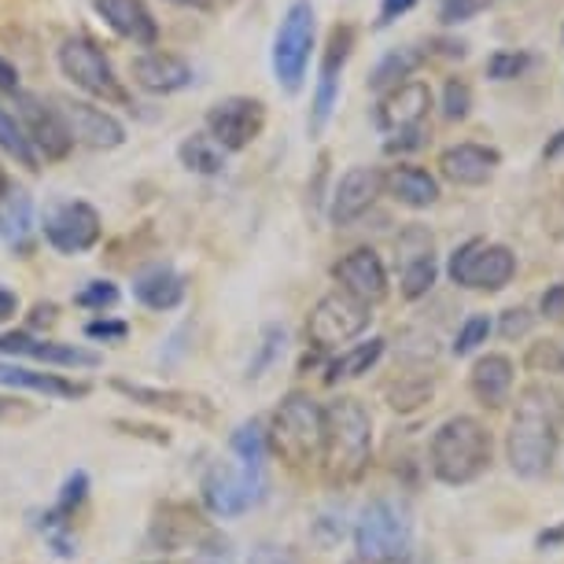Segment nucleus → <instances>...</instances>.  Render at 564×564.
Wrapping results in <instances>:
<instances>
[{
  "instance_id": "nucleus-1",
  "label": "nucleus",
  "mask_w": 564,
  "mask_h": 564,
  "mask_svg": "<svg viewBox=\"0 0 564 564\" xmlns=\"http://www.w3.org/2000/svg\"><path fill=\"white\" fill-rule=\"evenodd\" d=\"M561 446V421H557V399L550 388L528 384L520 391L513 421L506 432V462L520 480H542L557 462Z\"/></svg>"
},
{
  "instance_id": "nucleus-2",
  "label": "nucleus",
  "mask_w": 564,
  "mask_h": 564,
  "mask_svg": "<svg viewBox=\"0 0 564 564\" xmlns=\"http://www.w3.org/2000/svg\"><path fill=\"white\" fill-rule=\"evenodd\" d=\"M372 462V417L355 395H339L325 406V451L322 473L333 487H350L369 473Z\"/></svg>"
},
{
  "instance_id": "nucleus-3",
  "label": "nucleus",
  "mask_w": 564,
  "mask_h": 564,
  "mask_svg": "<svg viewBox=\"0 0 564 564\" xmlns=\"http://www.w3.org/2000/svg\"><path fill=\"white\" fill-rule=\"evenodd\" d=\"M491 432L473 413H454L432 432L429 443V468L446 487H468L491 468Z\"/></svg>"
},
{
  "instance_id": "nucleus-4",
  "label": "nucleus",
  "mask_w": 564,
  "mask_h": 564,
  "mask_svg": "<svg viewBox=\"0 0 564 564\" xmlns=\"http://www.w3.org/2000/svg\"><path fill=\"white\" fill-rule=\"evenodd\" d=\"M265 446L289 468L322 465L325 451V406L306 391H289L265 424Z\"/></svg>"
},
{
  "instance_id": "nucleus-5",
  "label": "nucleus",
  "mask_w": 564,
  "mask_h": 564,
  "mask_svg": "<svg viewBox=\"0 0 564 564\" xmlns=\"http://www.w3.org/2000/svg\"><path fill=\"white\" fill-rule=\"evenodd\" d=\"M413 517L395 498H372L355 520V564H410Z\"/></svg>"
},
{
  "instance_id": "nucleus-6",
  "label": "nucleus",
  "mask_w": 564,
  "mask_h": 564,
  "mask_svg": "<svg viewBox=\"0 0 564 564\" xmlns=\"http://www.w3.org/2000/svg\"><path fill=\"white\" fill-rule=\"evenodd\" d=\"M314 41H317V12L311 0H292L284 8L281 23H276L270 63H273V78L284 93H300L311 70L314 56Z\"/></svg>"
},
{
  "instance_id": "nucleus-7",
  "label": "nucleus",
  "mask_w": 564,
  "mask_h": 564,
  "mask_svg": "<svg viewBox=\"0 0 564 564\" xmlns=\"http://www.w3.org/2000/svg\"><path fill=\"white\" fill-rule=\"evenodd\" d=\"M56 63L74 89L89 93L104 104H130V93L122 89V78L115 74L108 52L93 37H67L56 52Z\"/></svg>"
},
{
  "instance_id": "nucleus-8",
  "label": "nucleus",
  "mask_w": 564,
  "mask_h": 564,
  "mask_svg": "<svg viewBox=\"0 0 564 564\" xmlns=\"http://www.w3.org/2000/svg\"><path fill=\"white\" fill-rule=\"evenodd\" d=\"M446 276L457 289L473 292H502L517 276V254L506 243H487L484 237L465 240L462 248L451 251L446 259Z\"/></svg>"
},
{
  "instance_id": "nucleus-9",
  "label": "nucleus",
  "mask_w": 564,
  "mask_h": 564,
  "mask_svg": "<svg viewBox=\"0 0 564 564\" xmlns=\"http://www.w3.org/2000/svg\"><path fill=\"white\" fill-rule=\"evenodd\" d=\"M270 491V480H265V468H243V465H221L215 462L204 473V484H199V495H204L207 513H215L221 520L229 517H243L248 509H254Z\"/></svg>"
},
{
  "instance_id": "nucleus-10",
  "label": "nucleus",
  "mask_w": 564,
  "mask_h": 564,
  "mask_svg": "<svg viewBox=\"0 0 564 564\" xmlns=\"http://www.w3.org/2000/svg\"><path fill=\"white\" fill-rule=\"evenodd\" d=\"M350 52H355V26L336 23L333 30H328V41L322 48V63H317L311 119H306V130H311V137H317L328 122H333L336 104H339V85H344V70H347Z\"/></svg>"
},
{
  "instance_id": "nucleus-11",
  "label": "nucleus",
  "mask_w": 564,
  "mask_h": 564,
  "mask_svg": "<svg viewBox=\"0 0 564 564\" xmlns=\"http://www.w3.org/2000/svg\"><path fill=\"white\" fill-rule=\"evenodd\" d=\"M372 306L350 300L347 292H328L314 303L311 317H306V344L314 350H333L339 344H350L369 328Z\"/></svg>"
},
{
  "instance_id": "nucleus-12",
  "label": "nucleus",
  "mask_w": 564,
  "mask_h": 564,
  "mask_svg": "<svg viewBox=\"0 0 564 564\" xmlns=\"http://www.w3.org/2000/svg\"><path fill=\"white\" fill-rule=\"evenodd\" d=\"M41 232H45L48 248L59 254H85L93 251L104 237L100 210L85 199H56L41 215Z\"/></svg>"
},
{
  "instance_id": "nucleus-13",
  "label": "nucleus",
  "mask_w": 564,
  "mask_h": 564,
  "mask_svg": "<svg viewBox=\"0 0 564 564\" xmlns=\"http://www.w3.org/2000/svg\"><path fill=\"white\" fill-rule=\"evenodd\" d=\"M265 130V104L259 97H221L204 115V133L221 152H248Z\"/></svg>"
},
{
  "instance_id": "nucleus-14",
  "label": "nucleus",
  "mask_w": 564,
  "mask_h": 564,
  "mask_svg": "<svg viewBox=\"0 0 564 564\" xmlns=\"http://www.w3.org/2000/svg\"><path fill=\"white\" fill-rule=\"evenodd\" d=\"M210 520L204 509L193 502H159L152 520H148V546L159 557H174V553L196 550L210 535Z\"/></svg>"
},
{
  "instance_id": "nucleus-15",
  "label": "nucleus",
  "mask_w": 564,
  "mask_h": 564,
  "mask_svg": "<svg viewBox=\"0 0 564 564\" xmlns=\"http://www.w3.org/2000/svg\"><path fill=\"white\" fill-rule=\"evenodd\" d=\"M399 251V292L402 300L417 303L435 289L440 259H435V240L424 226H406L395 240Z\"/></svg>"
},
{
  "instance_id": "nucleus-16",
  "label": "nucleus",
  "mask_w": 564,
  "mask_h": 564,
  "mask_svg": "<svg viewBox=\"0 0 564 564\" xmlns=\"http://www.w3.org/2000/svg\"><path fill=\"white\" fill-rule=\"evenodd\" d=\"M12 108L19 111V119H23V130L30 137V144H34L37 159L45 155L48 163H59V159L70 155V133H67V122H63L59 108H52L48 100H41L37 93H26L19 89L12 97Z\"/></svg>"
},
{
  "instance_id": "nucleus-17",
  "label": "nucleus",
  "mask_w": 564,
  "mask_h": 564,
  "mask_svg": "<svg viewBox=\"0 0 564 564\" xmlns=\"http://www.w3.org/2000/svg\"><path fill=\"white\" fill-rule=\"evenodd\" d=\"M384 196V170L377 166H350L339 174L333 196H328V221L336 229H347Z\"/></svg>"
},
{
  "instance_id": "nucleus-18",
  "label": "nucleus",
  "mask_w": 564,
  "mask_h": 564,
  "mask_svg": "<svg viewBox=\"0 0 564 564\" xmlns=\"http://www.w3.org/2000/svg\"><path fill=\"white\" fill-rule=\"evenodd\" d=\"M111 388L126 395L130 402L155 413H170V417L193 421V424H210L218 417L215 402L199 391H181V388H152V384H130V380H111Z\"/></svg>"
},
{
  "instance_id": "nucleus-19",
  "label": "nucleus",
  "mask_w": 564,
  "mask_h": 564,
  "mask_svg": "<svg viewBox=\"0 0 564 564\" xmlns=\"http://www.w3.org/2000/svg\"><path fill=\"white\" fill-rule=\"evenodd\" d=\"M56 108L63 115V122H67V133L74 144L97 148V152H111V148L126 144V126L115 119L111 111H104L100 104L63 97L56 100Z\"/></svg>"
},
{
  "instance_id": "nucleus-20",
  "label": "nucleus",
  "mask_w": 564,
  "mask_h": 564,
  "mask_svg": "<svg viewBox=\"0 0 564 564\" xmlns=\"http://www.w3.org/2000/svg\"><path fill=\"white\" fill-rule=\"evenodd\" d=\"M333 281L339 284V292H347L350 300L377 306L388 300V265L372 248H355L333 265Z\"/></svg>"
},
{
  "instance_id": "nucleus-21",
  "label": "nucleus",
  "mask_w": 564,
  "mask_h": 564,
  "mask_svg": "<svg viewBox=\"0 0 564 564\" xmlns=\"http://www.w3.org/2000/svg\"><path fill=\"white\" fill-rule=\"evenodd\" d=\"M0 350L12 358H30L52 369H100V355L78 344H59V339H41L34 333H0Z\"/></svg>"
},
{
  "instance_id": "nucleus-22",
  "label": "nucleus",
  "mask_w": 564,
  "mask_h": 564,
  "mask_svg": "<svg viewBox=\"0 0 564 564\" xmlns=\"http://www.w3.org/2000/svg\"><path fill=\"white\" fill-rule=\"evenodd\" d=\"M432 111V89L429 82H402L391 93H384L377 104V126L384 133H399V130H417L424 126Z\"/></svg>"
},
{
  "instance_id": "nucleus-23",
  "label": "nucleus",
  "mask_w": 564,
  "mask_h": 564,
  "mask_svg": "<svg viewBox=\"0 0 564 564\" xmlns=\"http://www.w3.org/2000/svg\"><path fill=\"white\" fill-rule=\"evenodd\" d=\"M498 166H502V152L491 144H476V141H462L440 155V174L462 188L487 185V181L498 174Z\"/></svg>"
},
{
  "instance_id": "nucleus-24",
  "label": "nucleus",
  "mask_w": 564,
  "mask_h": 564,
  "mask_svg": "<svg viewBox=\"0 0 564 564\" xmlns=\"http://www.w3.org/2000/svg\"><path fill=\"white\" fill-rule=\"evenodd\" d=\"M188 295V276L174 270L170 262H152L144 265L141 273L133 276V300L144 306V311H177Z\"/></svg>"
},
{
  "instance_id": "nucleus-25",
  "label": "nucleus",
  "mask_w": 564,
  "mask_h": 564,
  "mask_svg": "<svg viewBox=\"0 0 564 564\" xmlns=\"http://www.w3.org/2000/svg\"><path fill=\"white\" fill-rule=\"evenodd\" d=\"M133 82L141 85L144 93L170 97V93H181L193 85V67H188L181 56H174V52L144 48L141 56L133 59Z\"/></svg>"
},
{
  "instance_id": "nucleus-26",
  "label": "nucleus",
  "mask_w": 564,
  "mask_h": 564,
  "mask_svg": "<svg viewBox=\"0 0 564 564\" xmlns=\"http://www.w3.org/2000/svg\"><path fill=\"white\" fill-rule=\"evenodd\" d=\"M93 8H97V15L122 41H133V45H141V48H155L159 23H155V15L148 12L144 0H93Z\"/></svg>"
},
{
  "instance_id": "nucleus-27",
  "label": "nucleus",
  "mask_w": 564,
  "mask_h": 564,
  "mask_svg": "<svg viewBox=\"0 0 564 564\" xmlns=\"http://www.w3.org/2000/svg\"><path fill=\"white\" fill-rule=\"evenodd\" d=\"M517 384V366L509 355H480L476 358L473 372H468V391H473V399L480 402L487 410H498L509 402V391Z\"/></svg>"
},
{
  "instance_id": "nucleus-28",
  "label": "nucleus",
  "mask_w": 564,
  "mask_h": 564,
  "mask_svg": "<svg viewBox=\"0 0 564 564\" xmlns=\"http://www.w3.org/2000/svg\"><path fill=\"white\" fill-rule=\"evenodd\" d=\"M384 196H391L395 204L410 207V210H429L440 204L443 188H440V177L424 166H413V163H399L384 170Z\"/></svg>"
},
{
  "instance_id": "nucleus-29",
  "label": "nucleus",
  "mask_w": 564,
  "mask_h": 564,
  "mask_svg": "<svg viewBox=\"0 0 564 564\" xmlns=\"http://www.w3.org/2000/svg\"><path fill=\"white\" fill-rule=\"evenodd\" d=\"M0 384L15 388V391H34V395H45V399H70V402L89 395V384H82V380H70V377H63V372L15 366V361H0Z\"/></svg>"
},
{
  "instance_id": "nucleus-30",
  "label": "nucleus",
  "mask_w": 564,
  "mask_h": 564,
  "mask_svg": "<svg viewBox=\"0 0 564 564\" xmlns=\"http://www.w3.org/2000/svg\"><path fill=\"white\" fill-rule=\"evenodd\" d=\"M34 199L26 188H19L8 181V188L0 193V240L15 251H26L34 240Z\"/></svg>"
},
{
  "instance_id": "nucleus-31",
  "label": "nucleus",
  "mask_w": 564,
  "mask_h": 564,
  "mask_svg": "<svg viewBox=\"0 0 564 564\" xmlns=\"http://www.w3.org/2000/svg\"><path fill=\"white\" fill-rule=\"evenodd\" d=\"M429 59V52H424L421 45H399V48H388L384 56H380V63L372 67V74H369V89L372 93H391L395 85H402V82H410L413 74H417V67L421 63Z\"/></svg>"
},
{
  "instance_id": "nucleus-32",
  "label": "nucleus",
  "mask_w": 564,
  "mask_h": 564,
  "mask_svg": "<svg viewBox=\"0 0 564 564\" xmlns=\"http://www.w3.org/2000/svg\"><path fill=\"white\" fill-rule=\"evenodd\" d=\"M384 347L388 339L372 336L366 344H355L347 347L344 355H336L328 361V372H325V384H339V380H355V377H366V372L377 366L380 358H384Z\"/></svg>"
},
{
  "instance_id": "nucleus-33",
  "label": "nucleus",
  "mask_w": 564,
  "mask_h": 564,
  "mask_svg": "<svg viewBox=\"0 0 564 564\" xmlns=\"http://www.w3.org/2000/svg\"><path fill=\"white\" fill-rule=\"evenodd\" d=\"M177 159H181V166L193 170V174H199V177L226 174V152H221V148L210 141L207 133L185 137V141L177 144Z\"/></svg>"
},
{
  "instance_id": "nucleus-34",
  "label": "nucleus",
  "mask_w": 564,
  "mask_h": 564,
  "mask_svg": "<svg viewBox=\"0 0 564 564\" xmlns=\"http://www.w3.org/2000/svg\"><path fill=\"white\" fill-rule=\"evenodd\" d=\"M0 148H4V152L12 155L19 166H26V170L41 166L34 144H30V137L23 130V119H19V111L4 97H0Z\"/></svg>"
},
{
  "instance_id": "nucleus-35",
  "label": "nucleus",
  "mask_w": 564,
  "mask_h": 564,
  "mask_svg": "<svg viewBox=\"0 0 564 564\" xmlns=\"http://www.w3.org/2000/svg\"><path fill=\"white\" fill-rule=\"evenodd\" d=\"M232 454L240 457L243 468H265V457H270V446H265V429L262 421H243L237 432L229 435Z\"/></svg>"
},
{
  "instance_id": "nucleus-36",
  "label": "nucleus",
  "mask_w": 564,
  "mask_h": 564,
  "mask_svg": "<svg viewBox=\"0 0 564 564\" xmlns=\"http://www.w3.org/2000/svg\"><path fill=\"white\" fill-rule=\"evenodd\" d=\"M284 344H289V333H284L281 325H265L262 328V344H259V350H254V358L248 361V380L265 377V369H270L273 361L284 355Z\"/></svg>"
},
{
  "instance_id": "nucleus-37",
  "label": "nucleus",
  "mask_w": 564,
  "mask_h": 564,
  "mask_svg": "<svg viewBox=\"0 0 564 564\" xmlns=\"http://www.w3.org/2000/svg\"><path fill=\"white\" fill-rule=\"evenodd\" d=\"M531 67V52L524 48H498L491 59H487V78L491 82H513L524 78Z\"/></svg>"
},
{
  "instance_id": "nucleus-38",
  "label": "nucleus",
  "mask_w": 564,
  "mask_h": 564,
  "mask_svg": "<svg viewBox=\"0 0 564 564\" xmlns=\"http://www.w3.org/2000/svg\"><path fill=\"white\" fill-rule=\"evenodd\" d=\"M119 303H122V292L115 281H89L78 295H74V306H82V311H97V314L115 311Z\"/></svg>"
},
{
  "instance_id": "nucleus-39",
  "label": "nucleus",
  "mask_w": 564,
  "mask_h": 564,
  "mask_svg": "<svg viewBox=\"0 0 564 564\" xmlns=\"http://www.w3.org/2000/svg\"><path fill=\"white\" fill-rule=\"evenodd\" d=\"M491 317L487 314H473L468 322L457 328V336H454V355L457 358H465V355H473V350H480L487 344V336H491Z\"/></svg>"
},
{
  "instance_id": "nucleus-40",
  "label": "nucleus",
  "mask_w": 564,
  "mask_h": 564,
  "mask_svg": "<svg viewBox=\"0 0 564 564\" xmlns=\"http://www.w3.org/2000/svg\"><path fill=\"white\" fill-rule=\"evenodd\" d=\"M468 111H473V89L462 78H451L443 85V115L451 122H465Z\"/></svg>"
},
{
  "instance_id": "nucleus-41",
  "label": "nucleus",
  "mask_w": 564,
  "mask_h": 564,
  "mask_svg": "<svg viewBox=\"0 0 564 564\" xmlns=\"http://www.w3.org/2000/svg\"><path fill=\"white\" fill-rule=\"evenodd\" d=\"M193 564H237V553H232V542L215 528V531H210V535L193 550Z\"/></svg>"
},
{
  "instance_id": "nucleus-42",
  "label": "nucleus",
  "mask_w": 564,
  "mask_h": 564,
  "mask_svg": "<svg viewBox=\"0 0 564 564\" xmlns=\"http://www.w3.org/2000/svg\"><path fill=\"white\" fill-rule=\"evenodd\" d=\"M432 399V380H413V384H399L391 391V406L395 410H417Z\"/></svg>"
},
{
  "instance_id": "nucleus-43",
  "label": "nucleus",
  "mask_w": 564,
  "mask_h": 564,
  "mask_svg": "<svg viewBox=\"0 0 564 564\" xmlns=\"http://www.w3.org/2000/svg\"><path fill=\"white\" fill-rule=\"evenodd\" d=\"M531 325H535V314L528 306H509V311H502L498 333H502V339H524L531 333Z\"/></svg>"
},
{
  "instance_id": "nucleus-44",
  "label": "nucleus",
  "mask_w": 564,
  "mask_h": 564,
  "mask_svg": "<svg viewBox=\"0 0 564 564\" xmlns=\"http://www.w3.org/2000/svg\"><path fill=\"white\" fill-rule=\"evenodd\" d=\"M85 336L97 339V344H122L126 336H130V325L119 322V317H97V322L85 325Z\"/></svg>"
},
{
  "instance_id": "nucleus-45",
  "label": "nucleus",
  "mask_w": 564,
  "mask_h": 564,
  "mask_svg": "<svg viewBox=\"0 0 564 564\" xmlns=\"http://www.w3.org/2000/svg\"><path fill=\"white\" fill-rule=\"evenodd\" d=\"M484 8H487V0H443L440 19H443V26H457V23H468L473 15H480Z\"/></svg>"
},
{
  "instance_id": "nucleus-46",
  "label": "nucleus",
  "mask_w": 564,
  "mask_h": 564,
  "mask_svg": "<svg viewBox=\"0 0 564 564\" xmlns=\"http://www.w3.org/2000/svg\"><path fill=\"white\" fill-rule=\"evenodd\" d=\"M421 144H424V126H417V130H399V133H388L384 152H388V155H402V152H417Z\"/></svg>"
},
{
  "instance_id": "nucleus-47",
  "label": "nucleus",
  "mask_w": 564,
  "mask_h": 564,
  "mask_svg": "<svg viewBox=\"0 0 564 564\" xmlns=\"http://www.w3.org/2000/svg\"><path fill=\"white\" fill-rule=\"evenodd\" d=\"M417 8V0H380V12H377V30H388L391 23H399L402 15H410Z\"/></svg>"
},
{
  "instance_id": "nucleus-48",
  "label": "nucleus",
  "mask_w": 564,
  "mask_h": 564,
  "mask_svg": "<svg viewBox=\"0 0 564 564\" xmlns=\"http://www.w3.org/2000/svg\"><path fill=\"white\" fill-rule=\"evenodd\" d=\"M539 311H542V317H546V322H564V281L550 284V289L542 292Z\"/></svg>"
},
{
  "instance_id": "nucleus-49",
  "label": "nucleus",
  "mask_w": 564,
  "mask_h": 564,
  "mask_svg": "<svg viewBox=\"0 0 564 564\" xmlns=\"http://www.w3.org/2000/svg\"><path fill=\"white\" fill-rule=\"evenodd\" d=\"M564 546V520L553 528H542L535 535V550H561Z\"/></svg>"
},
{
  "instance_id": "nucleus-50",
  "label": "nucleus",
  "mask_w": 564,
  "mask_h": 564,
  "mask_svg": "<svg viewBox=\"0 0 564 564\" xmlns=\"http://www.w3.org/2000/svg\"><path fill=\"white\" fill-rule=\"evenodd\" d=\"M23 89V78H19V70H15V63H8L4 56H0V93H15Z\"/></svg>"
},
{
  "instance_id": "nucleus-51",
  "label": "nucleus",
  "mask_w": 564,
  "mask_h": 564,
  "mask_svg": "<svg viewBox=\"0 0 564 564\" xmlns=\"http://www.w3.org/2000/svg\"><path fill=\"white\" fill-rule=\"evenodd\" d=\"M248 564H292V557L284 550H276V546H259L251 553Z\"/></svg>"
},
{
  "instance_id": "nucleus-52",
  "label": "nucleus",
  "mask_w": 564,
  "mask_h": 564,
  "mask_svg": "<svg viewBox=\"0 0 564 564\" xmlns=\"http://www.w3.org/2000/svg\"><path fill=\"white\" fill-rule=\"evenodd\" d=\"M15 314H19V295L12 289H4V284H0V325L12 322Z\"/></svg>"
},
{
  "instance_id": "nucleus-53",
  "label": "nucleus",
  "mask_w": 564,
  "mask_h": 564,
  "mask_svg": "<svg viewBox=\"0 0 564 564\" xmlns=\"http://www.w3.org/2000/svg\"><path fill=\"white\" fill-rule=\"evenodd\" d=\"M542 159H546V163H561L564 159V130H557L546 141V148H542Z\"/></svg>"
},
{
  "instance_id": "nucleus-54",
  "label": "nucleus",
  "mask_w": 564,
  "mask_h": 564,
  "mask_svg": "<svg viewBox=\"0 0 564 564\" xmlns=\"http://www.w3.org/2000/svg\"><path fill=\"white\" fill-rule=\"evenodd\" d=\"M8 417H23V406H19V399L0 395V421H8Z\"/></svg>"
},
{
  "instance_id": "nucleus-55",
  "label": "nucleus",
  "mask_w": 564,
  "mask_h": 564,
  "mask_svg": "<svg viewBox=\"0 0 564 564\" xmlns=\"http://www.w3.org/2000/svg\"><path fill=\"white\" fill-rule=\"evenodd\" d=\"M34 314H37V317H34V322H30V325H34V328H41V325H52V322H56V306H52V303H41Z\"/></svg>"
},
{
  "instance_id": "nucleus-56",
  "label": "nucleus",
  "mask_w": 564,
  "mask_h": 564,
  "mask_svg": "<svg viewBox=\"0 0 564 564\" xmlns=\"http://www.w3.org/2000/svg\"><path fill=\"white\" fill-rule=\"evenodd\" d=\"M166 4H177V8H193V12H207L210 0H166Z\"/></svg>"
},
{
  "instance_id": "nucleus-57",
  "label": "nucleus",
  "mask_w": 564,
  "mask_h": 564,
  "mask_svg": "<svg viewBox=\"0 0 564 564\" xmlns=\"http://www.w3.org/2000/svg\"><path fill=\"white\" fill-rule=\"evenodd\" d=\"M144 564H193V561H177V557H152V561H144Z\"/></svg>"
},
{
  "instance_id": "nucleus-58",
  "label": "nucleus",
  "mask_w": 564,
  "mask_h": 564,
  "mask_svg": "<svg viewBox=\"0 0 564 564\" xmlns=\"http://www.w3.org/2000/svg\"><path fill=\"white\" fill-rule=\"evenodd\" d=\"M4 188H8V170L0 166V193H4Z\"/></svg>"
},
{
  "instance_id": "nucleus-59",
  "label": "nucleus",
  "mask_w": 564,
  "mask_h": 564,
  "mask_svg": "<svg viewBox=\"0 0 564 564\" xmlns=\"http://www.w3.org/2000/svg\"><path fill=\"white\" fill-rule=\"evenodd\" d=\"M350 564H355V561H350Z\"/></svg>"
}]
</instances>
